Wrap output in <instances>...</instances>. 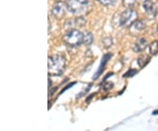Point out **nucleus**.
Masks as SVG:
<instances>
[{"label":"nucleus","instance_id":"f257e3e1","mask_svg":"<svg viewBox=\"0 0 158 131\" xmlns=\"http://www.w3.org/2000/svg\"><path fill=\"white\" fill-rule=\"evenodd\" d=\"M66 68V58L62 55H54L48 57V70L49 76H61Z\"/></svg>","mask_w":158,"mask_h":131},{"label":"nucleus","instance_id":"f03ea898","mask_svg":"<svg viewBox=\"0 0 158 131\" xmlns=\"http://www.w3.org/2000/svg\"><path fill=\"white\" fill-rule=\"evenodd\" d=\"M68 10L74 15H84L87 13L91 6V0H69Z\"/></svg>","mask_w":158,"mask_h":131},{"label":"nucleus","instance_id":"7ed1b4c3","mask_svg":"<svg viewBox=\"0 0 158 131\" xmlns=\"http://www.w3.org/2000/svg\"><path fill=\"white\" fill-rule=\"evenodd\" d=\"M63 40L69 46L79 47L83 43V33H81L77 29H70L65 33Z\"/></svg>","mask_w":158,"mask_h":131},{"label":"nucleus","instance_id":"20e7f679","mask_svg":"<svg viewBox=\"0 0 158 131\" xmlns=\"http://www.w3.org/2000/svg\"><path fill=\"white\" fill-rule=\"evenodd\" d=\"M138 19V13L134 9H127L125 10L119 16L118 23L120 27H131L134 23Z\"/></svg>","mask_w":158,"mask_h":131},{"label":"nucleus","instance_id":"39448f33","mask_svg":"<svg viewBox=\"0 0 158 131\" xmlns=\"http://www.w3.org/2000/svg\"><path fill=\"white\" fill-rule=\"evenodd\" d=\"M67 11H68V5L65 2L56 1L52 7L51 12L56 19H61L65 16Z\"/></svg>","mask_w":158,"mask_h":131},{"label":"nucleus","instance_id":"423d86ee","mask_svg":"<svg viewBox=\"0 0 158 131\" xmlns=\"http://www.w3.org/2000/svg\"><path fill=\"white\" fill-rule=\"evenodd\" d=\"M142 6L148 18H155V16L157 14V9L153 0H145Z\"/></svg>","mask_w":158,"mask_h":131},{"label":"nucleus","instance_id":"0eeeda50","mask_svg":"<svg viewBox=\"0 0 158 131\" xmlns=\"http://www.w3.org/2000/svg\"><path fill=\"white\" fill-rule=\"evenodd\" d=\"M145 27H146L145 22L141 19H137L135 22L130 27V33L132 34H139L142 30H144Z\"/></svg>","mask_w":158,"mask_h":131},{"label":"nucleus","instance_id":"6e6552de","mask_svg":"<svg viewBox=\"0 0 158 131\" xmlns=\"http://www.w3.org/2000/svg\"><path fill=\"white\" fill-rule=\"evenodd\" d=\"M112 57V54L111 53H109V54H106V55H105L104 57H102V60H101V63H100V65H99V67H98V71L96 72V74L95 76L93 77V79H97L100 74H101L102 72H103V70H105V67H106V64L107 63V62L109 61V59Z\"/></svg>","mask_w":158,"mask_h":131},{"label":"nucleus","instance_id":"1a4fd4ad","mask_svg":"<svg viewBox=\"0 0 158 131\" xmlns=\"http://www.w3.org/2000/svg\"><path fill=\"white\" fill-rule=\"evenodd\" d=\"M147 44L148 42L147 40H146V39H144V38H140V39H138V40H136L135 43L134 44V46H133V49H134V51L137 52V53L143 51V50L146 49Z\"/></svg>","mask_w":158,"mask_h":131},{"label":"nucleus","instance_id":"9d476101","mask_svg":"<svg viewBox=\"0 0 158 131\" xmlns=\"http://www.w3.org/2000/svg\"><path fill=\"white\" fill-rule=\"evenodd\" d=\"M94 40L93 34H91L89 31H85L83 33V43L86 46L90 45Z\"/></svg>","mask_w":158,"mask_h":131},{"label":"nucleus","instance_id":"9b49d317","mask_svg":"<svg viewBox=\"0 0 158 131\" xmlns=\"http://www.w3.org/2000/svg\"><path fill=\"white\" fill-rule=\"evenodd\" d=\"M149 60H150V57H148V56L142 55V56H141V57L138 58V64H139L140 67L143 68L144 66L147 65L148 63L149 62Z\"/></svg>","mask_w":158,"mask_h":131},{"label":"nucleus","instance_id":"f8f14e48","mask_svg":"<svg viewBox=\"0 0 158 131\" xmlns=\"http://www.w3.org/2000/svg\"><path fill=\"white\" fill-rule=\"evenodd\" d=\"M139 3V0H122V4L127 9H132Z\"/></svg>","mask_w":158,"mask_h":131},{"label":"nucleus","instance_id":"ddd939ff","mask_svg":"<svg viewBox=\"0 0 158 131\" xmlns=\"http://www.w3.org/2000/svg\"><path fill=\"white\" fill-rule=\"evenodd\" d=\"M149 53L152 56H156L158 55V41L155 40L151 42V44L149 45Z\"/></svg>","mask_w":158,"mask_h":131},{"label":"nucleus","instance_id":"4468645a","mask_svg":"<svg viewBox=\"0 0 158 131\" xmlns=\"http://www.w3.org/2000/svg\"><path fill=\"white\" fill-rule=\"evenodd\" d=\"M117 0H98V3H100V5L104 6H112L116 3Z\"/></svg>","mask_w":158,"mask_h":131},{"label":"nucleus","instance_id":"2eb2a0df","mask_svg":"<svg viewBox=\"0 0 158 131\" xmlns=\"http://www.w3.org/2000/svg\"><path fill=\"white\" fill-rule=\"evenodd\" d=\"M113 39L111 38V37H106L104 40H103V44L105 46V48L106 49H108V48H110L111 46L113 45Z\"/></svg>","mask_w":158,"mask_h":131},{"label":"nucleus","instance_id":"dca6fc26","mask_svg":"<svg viewBox=\"0 0 158 131\" xmlns=\"http://www.w3.org/2000/svg\"><path fill=\"white\" fill-rule=\"evenodd\" d=\"M101 86L104 91H109L113 87V84L112 82H103Z\"/></svg>","mask_w":158,"mask_h":131},{"label":"nucleus","instance_id":"f3484780","mask_svg":"<svg viewBox=\"0 0 158 131\" xmlns=\"http://www.w3.org/2000/svg\"><path fill=\"white\" fill-rule=\"evenodd\" d=\"M75 24L77 26V27H83L85 26V19L83 17H79L75 19Z\"/></svg>","mask_w":158,"mask_h":131},{"label":"nucleus","instance_id":"a211bd4d","mask_svg":"<svg viewBox=\"0 0 158 131\" xmlns=\"http://www.w3.org/2000/svg\"><path fill=\"white\" fill-rule=\"evenodd\" d=\"M136 73H137V70H134V69H131V70H129L127 72H126L124 74V78H130V77H133L134 75H135Z\"/></svg>","mask_w":158,"mask_h":131},{"label":"nucleus","instance_id":"6ab92c4d","mask_svg":"<svg viewBox=\"0 0 158 131\" xmlns=\"http://www.w3.org/2000/svg\"><path fill=\"white\" fill-rule=\"evenodd\" d=\"M75 84H76V82H74V83H71V84H69V85H68V86H66V87H64V88H63V90H62V91H61V93H62L63 91H66V90H68V89H69V87H71V86H73L74 85H75Z\"/></svg>","mask_w":158,"mask_h":131},{"label":"nucleus","instance_id":"aec40b11","mask_svg":"<svg viewBox=\"0 0 158 131\" xmlns=\"http://www.w3.org/2000/svg\"><path fill=\"white\" fill-rule=\"evenodd\" d=\"M57 1H61V2H65L66 3V1H69V0H57Z\"/></svg>","mask_w":158,"mask_h":131}]
</instances>
